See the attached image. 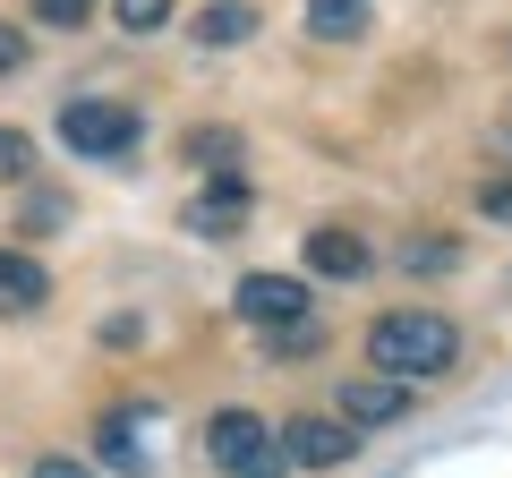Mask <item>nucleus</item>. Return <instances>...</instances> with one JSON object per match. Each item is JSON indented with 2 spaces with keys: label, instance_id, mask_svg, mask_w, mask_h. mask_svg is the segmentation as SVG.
I'll return each mask as SVG.
<instances>
[{
  "label": "nucleus",
  "instance_id": "obj_20",
  "mask_svg": "<svg viewBox=\"0 0 512 478\" xmlns=\"http://www.w3.org/2000/svg\"><path fill=\"white\" fill-rule=\"evenodd\" d=\"M35 478H94V470H86V461H69V453H43Z\"/></svg>",
  "mask_w": 512,
  "mask_h": 478
},
{
  "label": "nucleus",
  "instance_id": "obj_9",
  "mask_svg": "<svg viewBox=\"0 0 512 478\" xmlns=\"http://www.w3.org/2000/svg\"><path fill=\"white\" fill-rule=\"evenodd\" d=\"M239 214H248V180H239V171H222V180L188 205V231H231Z\"/></svg>",
  "mask_w": 512,
  "mask_h": 478
},
{
  "label": "nucleus",
  "instance_id": "obj_12",
  "mask_svg": "<svg viewBox=\"0 0 512 478\" xmlns=\"http://www.w3.org/2000/svg\"><path fill=\"white\" fill-rule=\"evenodd\" d=\"M308 35H316V43L367 35V0H308Z\"/></svg>",
  "mask_w": 512,
  "mask_h": 478
},
{
  "label": "nucleus",
  "instance_id": "obj_15",
  "mask_svg": "<svg viewBox=\"0 0 512 478\" xmlns=\"http://www.w3.org/2000/svg\"><path fill=\"white\" fill-rule=\"evenodd\" d=\"M0 180H35V146L18 129H0Z\"/></svg>",
  "mask_w": 512,
  "mask_h": 478
},
{
  "label": "nucleus",
  "instance_id": "obj_16",
  "mask_svg": "<svg viewBox=\"0 0 512 478\" xmlns=\"http://www.w3.org/2000/svg\"><path fill=\"white\" fill-rule=\"evenodd\" d=\"M410 265H419V274H453L461 257H453V239H444V231H427L419 248H410Z\"/></svg>",
  "mask_w": 512,
  "mask_h": 478
},
{
  "label": "nucleus",
  "instance_id": "obj_3",
  "mask_svg": "<svg viewBox=\"0 0 512 478\" xmlns=\"http://www.w3.org/2000/svg\"><path fill=\"white\" fill-rule=\"evenodd\" d=\"M205 453H214L222 478H282V453H274V427L256 419V410H222L205 427Z\"/></svg>",
  "mask_w": 512,
  "mask_h": 478
},
{
  "label": "nucleus",
  "instance_id": "obj_7",
  "mask_svg": "<svg viewBox=\"0 0 512 478\" xmlns=\"http://www.w3.org/2000/svg\"><path fill=\"white\" fill-rule=\"evenodd\" d=\"M410 410V385H393V376H350L342 385V427H384Z\"/></svg>",
  "mask_w": 512,
  "mask_h": 478
},
{
  "label": "nucleus",
  "instance_id": "obj_11",
  "mask_svg": "<svg viewBox=\"0 0 512 478\" xmlns=\"http://www.w3.org/2000/svg\"><path fill=\"white\" fill-rule=\"evenodd\" d=\"M94 444H103V461H111V470H128V478H146V470H154V453H146V436H137V419H128V410H111Z\"/></svg>",
  "mask_w": 512,
  "mask_h": 478
},
{
  "label": "nucleus",
  "instance_id": "obj_4",
  "mask_svg": "<svg viewBox=\"0 0 512 478\" xmlns=\"http://www.w3.org/2000/svg\"><path fill=\"white\" fill-rule=\"evenodd\" d=\"M52 129H60V146H69V154H128L146 120H137L128 103H103V94H94V103H60Z\"/></svg>",
  "mask_w": 512,
  "mask_h": 478
},
{
  "label": "nucleus",
  "instance_id": "obj_1",
  "mask_svg": "<svg viewBox=\"0 0 512 478\" xmlns=\"http://www.w3.org/2000/svg\"><path fill=\"white\" fill-rule=\"evenodd\" d=\"M367 359H376V376H393V385H419V376H444L461 359V333H453V316L393 308V316L367 325Z\"/></svg>",
  "mask_w": 512,
  "mask_h": 478
},
{
  "label": "nucleus",
  "instance_id": "obj_10",
  "mask_svg": "<svg viewBox=\"0 0 512 478\" xmlns=\"http://www.w3.org/2000/svg\"><path fill=\"white\" fill-rule=\"evenodd\" d=\"M43 291H52V282H43V265H35V257H9V248H0V316L43 308Z\"/></svg>",
  "mask_w": 512,
  "mask_h": 478
},
{
  "label": "nucleus",
  "instance_id": "obj_8",
  "mask_svg": "<svg viewBox=\"0 0 512 478\" xmlns=\"http://www.w3.org/2000/svg\"><path fill=\"white\" fill-rule=\"evenodd\" d=\"M248 35H256V9H248V0H205L197 26H188V43H205V52H231V43H248Z\"/></svg>",
  "mask_w": 512,
  "mask_h": 478
},
{
  "label": "nucleus",
  "instance_id": "obj_5",
  "mask_svg": "<svg viewBox=\"0 0 512 478\" xmlns=\"http://www.w3.org/2000/svg\"><path fill=\"white\" fill-rule=\"evenodd\" d=\"M282 453H291L299 470H333V461H350L359 444H350L342 419H291V427H282Z\"/></svg>",
  "mask_w": 512,
  "mask_h": 478
},
{
  "label": "nucleus",
  "instance_id": "obj_14",
  "mask_svg": "<svg viewBox=\"0 0 512 478\" xmlns=\"http://www.w3.org/2000/svg\"><path fill=\"white\" fill-rule=\"evenodd\" d=\"M111 18H120L128 35H154V26L171 18V0H111Z\"/></svg>",
  "mask_w": 512,
  "mask_h": 478
},
{
  "label": "nucleus",
  "instance_id": "obj_18",
  "mask_svg": "<svg viewBox=\"0 0 512 478\" xmlns=\"http://www.w3.org/2000/svg\"><path fill=\"white\" fill-rule=\"evenodd\" d=\"M478 214H487V222H512V180H478Z\"/></svg>",
  "mask_w": 512,
  "mask_h": 478
},
{
  "label": "nucleus",
  "instance_id": "obj_17",
  "mask_svg": "<svg viewBox=\"0 0 512 478\" xmlns=\"http://www.w3.org/2000/svg\"><path fill=\"white\" fill-rule=\"evenodd\" d=\"M35 18H43V26H69V35H77V26L94 18V0H35Z\"/></svg>",
  "mask_w": 512,
  "mask_h": 478
},
{
  "label": "nucleus",
  "instance_id": "obj_13",
  "mask_svg": "<svg viewBox=\"0 0 512 478\" xmlns=\"http://www.w3.org/2000/svg\"><path fill=\"white\" fill-rule=\"evenodd\" d=\"M188 163L222 180V171H239V137L231 129H188Z\"/></svg>",
  "mask_w": 512,
  "mask_h": 478
},
{
  "label": "nucleus",
  "instance_id": "obj_19",
  "mask_svg": "<svg viewBox=\"0 0 512 478\" xmlns=\"http://www.w3.org/2000/svg\"><path fill=\"white\" fill-rule=\"evenodd\" d=\"M18 69H26V35L0 18V77H18Z\"/></svg>",
  "mask_w": 512,
  "mask_h": 478
},
{
  "label": "nucleus",
  "instance_id": "obj_2",
  "mask_svg": "<svg viewBox=\"0 0 512 478\" xmlns=\"http://www.w3.org/2000/svg\"><path fill=\"white\" fill-rule=\"evenodd\" d=\"M239 316H248L256 333H274L282 350H308V342H316V325H308V282H291V274H248V282H239Z\"/></svg>",
  "mask_w": 512,
  "mask_h": 478
},
{
  "label": "nucleus",
  "instance_id": "obj_6",
  "mask_svg": "<svg viewBox=\"0 0 512 478\" xmlns=\"http://www.w3.org/2000/svg\"><path fill=\"white\" fill-rule=\"evenodd\" d=\"M367 239L359 231H342V222H325V231H308V274H325V282H359L367 274Z\"/></svg>",
  "mask_w": 512,
  "mask_h": 478
}]
</instances>
